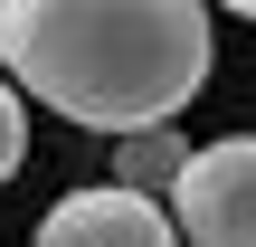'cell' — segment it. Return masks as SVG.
<instances>
[{
  "label": "cell",
  "mask_w": 256,
  "mask_h": 247,
  "mask_svg": "<svg viewBox=\"0 0 256 247\" xmlns=\"http://www.w3.org/2000/svg\"><path fill=\"white\" fill-rule=\"evenodd\" d=\"M180 171H190L180 124H152V133H124V143H114V190H133V200H162V209H171Z\"/></svg>",
  "instance_id": "4"
},
{
  "label": "cell",
  "mask_w": 256,
  "mask_h": 247,
  "mask_svg": "<svg viewBox=\"0 0 256 247\" xmlns=\"http://www.w3.org/2000/svg\"><path fill=\"white\" fill-rule=\"evenodd\" d=\"M0 76L86 133H152L209 86L200 0H10Z\"/></svg>",
  "instance_id": "1"
},
{
  "label": "cell",
  "mask_w": 256,
  "mask_h": 247,
  "mask_svg": "<svg viewBox=\"0 0 256 247\" xmlns=\"http://www.w3.org/2000/svg\"><path fill=\"white\" fill-rule=\"evenodd\" d=\"M180 247H256V133L190 143V171L171 190Z\"/></svg>",
  "instance_id": "2"
},
{
  "label": "cell",
  "mask_w": 256,
  "mask_h": 247,
  "mask_svg": "<svg viewBox=\"0 0 256 247\" xmlns=\"http://www.w3.org/2000/svg\"><path fill=\"white\" fill-rule=\"evenodd\" d=\"M28 247H180V228H171L162 200H133V190H114V181H86V190H66V200L38 219Z\"/></svg>",
  "instance_id": "3"
},
{
  "label": "cell",
  "mask_w": 256,
  "mask_h": 247,
  "mask_svg": "<svg viewBox=\"0 0 256 247\" xmlns=\"http://www.w3.org/2000/svg\"><path fill=\"white\" fill-rule=\"evenodd\" d=\"M19 162H28V114H19V86L0 76V181H19Z\"/></svg>",
  "instance_id": "5"
}]
</instances>
